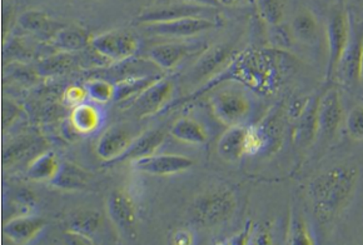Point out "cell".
Wrapping results in <instances>:
<instances>
[{"label":"cell","mask_w":363,"mask_h":245,"mask_svg":"<svg viewBox=\"0 0 363 245\" xmlns=\"http://www.w3.org/2000/svg\"><path fill=\"white\" fill-rule=\"evenodd\" d=\"M184 3H191V4H197V6H207V8H218L219 3L217 0H181Z\"/></svg>","instance_id":"cell-37"},{"label":"cell","mask_w":363,"mask_h":245,"mask_svg":"<svg viewBox=\"0 0 363 245\" xmlns=\"http://www.w3.org/2000/svg\"><path fill=\"white\" fill-rule=\"evenodd\" d=\"M171 135L188 144L202 145L208 140V134L201 122L192 118H181L172 125Z\"/></svg>","instance_id":"cell-21"},{"label":"cell","mask_w":363,"mask_h":245,"mask_svg":"<svg viewBox=\"0 0 363 245\" xmlns=\"http://www.w3.org/2000/svg\"><path fill=\"white\" fill-rule=\"evenodd\" d=\"M247 127L235 125L230 127L220 135L217 143V154L225 161H238L246 155Z\"/></svg>","instance_id":"cell-17"},{"label":"cell","mask_w":363,"mask_h":245,"mask_svg":"<svg viewBox=\"0 0 363 245\" xmlns=\"http://www.w3.org/2000/svg\"><path fill=\"white\" fill-rule=\"evenodd\" d=\"M16 114H18V109L14 107V104L6 101L3 103V127L4 129L9 127V124L14 120Z\"/></svg>","instance_id":"cell-35"},{"label":"cell","mask_w":363,"mask_h":245,"mask_svg":"<svg viewBox=\"0 0 363 245\" xmlns=\"http://www.w3.org/2000/svg\"><path fill=\"white\" fill-rule=\"evenodd\" d=\"M258 16L268 25L277 27L284 21L286 0H256Z\"/></svg>","instance_id":"cell-27"},{"label":"cell","mask_w":363,"mask_h":245,"mask_svg":"<svg viewBox=\"0 0 363 245\" xmlns=\"http://www.w3.org/2000/svg\"><path fill=\"white\" fill-rule=\"evenodd\" d=\"M235 210V194L227 188H214L196 198L192 217L196 223L211 228L230 220Z\"/></svg>","instance_id":"cell-3"},{"label":"cell","mask_w":363,"mask_h":245,"mask_svg":"<svg viewBox=\"0 0 363 245\" xmlns=\"http://www.w3.org/2000/svg\"><path fill=\"white\" fill-rule=\"evenodd\" d=\"M91 47L102 58L124 62L138 52L139 42L133 33L116 29L91 38Z\"/></svg>","instance_id":"cell-5"},{"label":"cell","mask_w":363,"mask_h":245,"mask_svg":"<svg viewBox=\"0 0 363 245\" xmlns=\"http://www.w3.org/2000/svg\"><path fill=\"white\" fill-rule=\"evenodd\" d=\"M315 115L320 130L328 135L336 133L343 119L341 96L336 89H330L320 98L315 108Z\"/></svg>","instance_id":"cell-12"},{"label":"cell","mask_w":363,"mask_h":245,"mask_svg":"<svg viewBox=\"0 0 363 245\" xmlns=\"http://www.w3.org/2000/svg\"><path fill=\"white\" fill-rule=\"evenodd\" d=\"M137 135L123 127H112L108 129L98 139L96 144V154L111 164H116L117 160L128 150Z\"/></svg>","instance_id":"cell-11"},{"label":"cell","mask_w":363,"mask_h":245,"mask_svg":"<svg viewBox=\"0 0 363 245\" xmlns=\"http://www.w3.org/2000/svg\"><path fill=\"white\" fill-rule=\"evenodd\" d=\"M350 42V23L343 11L332 16L327 25L328 43V73L331 74L341 64Z\"/></svg>","instance_id":"cell-10"},{"label":"cell","mask_w":363,"mask_h":245,"mask_svg":"<svg viewBox=\"0 0 363 245\" xmlns=\"http://www.w3.org/2000/svg\"><path fill=\"white\" fill-rule=\"evenodd\" d=\"M147 32L160 37L173 39H187L196 37L217 27V23L211 16H186L164 22L142 24Z\"/></svg>","instance_id":"cell-6"},{"label":"cell","mask_w":363,"mask_h":245,"mask_svg":"<svg viewBox=\"0 0 363 245\" xmlns=\"http://www.w3.org/2000/svg\"><path fill=\"white\" fill-rule=\"evenodd\" d=\"M60 161L57 154L52 150H45L43 153L34 156L27 168V176L34 181H50L58 171Z\"/></svg>","instance_id":"cell-23"},{"label":"cell","mask_w":363,"mask_h":245,"mask_svg":"<svg viewBox=\"0 0 363 245\" xmlns=\"http://www.w3.org/2000/svg\"><path fill=\"white\" fill-rule=\"evenodd\" d=\"M101 214L96 210H79L75 212L68 220L67 234L70 238H77L83 243H93V238L101 225Z\"/></svg>","instance_id":"cell-18"},{"label":"cell","mask_w":363,"mask_h":245,"mask_svg":"<svg viewBox=\"0 0 363 245\" xmlns=\"http://www.w3.org/2000/svg\"><path fill=\"white\" fill-rule=\"evenodd\" d=\"M19 25L28 32L43 33L49 30L50 27V18L47 13L39 11H28L23 13L18 19Z\"/></svg>","instance_id":"cell-29"},{"label":"cell","mask_w":363,"mask_h":245,"mask_svg":"<svg viewBox=\"0 0 363 245\" xmlns=\"http://www.w3.org/2000/svg\"><path fill=\"white\" fill-rule=\"evenodd\" d=\"M292 32L294 37L301 42L312 43L317 38V32H318V24L315 16L308 11H299L298 14L294 16L292 22Z\"/></svg>","instance_id":"cell-26"},{"label":"cell","mask_w":363,"mask_h":245,"mask_svg":"<svg viewBox=\"0 0 363 245\" xmlns=\"http://www.w3.org/2000/svg\"><path fill=\"white\" fill-rule=\"evenodd\" d=\"M160 76L155 75H143V76H133V78H125V79L119 81L117 84H114V99L118 104H121L122 107H128L129 104L140 96L143 91L152 86L155 80Z\"/></svg>","instance_id":"cell-20"},{"label":"cell","mask_w":363,"mask_h":245,"mask_svg":"<svg viewBox=\"0 0 363 245\" xmlns=\"http://www.w3.org/2000/svg\"><path fill=\"white\" fill-rule=\"evenodd\" d=\"M172 243L177 245H189L194 243V235L188 229H178L172 235Z\"/></svg>","instance_id":"cell-34"},{"label":"cell","mask_w":363,"mask_h":245,"mask_svg":"<svg viewBox=\"0 0 363 245\" xmlns=\"http://www.w3.org/2000/svg\"><path fill=\"white\" fill-rule=\"evenodd\" d=\"M107 212L109 218L122 234L134 238L138 215L133 199L128 193L117 189L111 193L107 200Z\"/></svg>","instance_id":"cell-7"},{"label":"cell","mask_w":363,"mask_h":245,"mask_svg":"<svg viewBox=\"0 0 363 245\" xmlns=\"http://www.w3.org/2000/svg\"><path fill=\"white\" fill-rule=\"evenodd\" d=\"M91 181V174L82 166L70 161H63L59 166L57 174L49 184L59 190L65 192H78L88 187Z\"/></svg>","instance_id":"cell-16"},{"label":"cell","mask_w":363,"mask_h":245,"mask_svg":"<svg viewBox=\"0 0 363 245\" xmlns=\"http://www.w3.org/2000/svg\"><path fill=\"white\" fill-rule=\"evenodd\" d=\"M52 39L54 47L65 53H72L86 48V45H91V39L79 28H62L54 33Z\"/></svg>","instance_id":"cell-25"},{"label":"cell","mask_w":363,"mask_h":245,"mask_svg":"<svg viewBox=\"0 0 363 245\" xmlns=\"http://www.w3.org/2000/svg\"><path fill=\"white\" fill-rule=\"evenodd\" d=\"M33 145H34V140L32 138L18 139L9 147H6L3 152V164L6 166L19 161L23 156H26L27 153H29Z\"/></svg>","instance_id":"cell-31"},{"label":"cell","mask_w":363,"mask_h":245,"mask_svg":"<svg viewBox=\"0 0 363 245\" xmlns=\"http://www.w3.org/2000/svg\"><path fill=\"white\" fill-rule=\"evenodd\" d=\"M86 94L88 98L96 103H102L106 104L108 101H112L114 99V84L111 81L104 79H91L86 81Z\"/></svg>","instance_id":"cell-28"},{"label":"cell","mask_w":363,"mask_h":245,"mask_svg":"<svg viewBox=\"0 0 363 245\" xmlns=\"http://www.w3.org/2000/svg\"><path fill=\"white\" fill-rule=\"evenodd\" d=\"M358 181V169L336 166L327 169L311 183L310 195L317 213L328 217L341 210L352 197Z\"/></svg>","instance_id":"cell-2"},{"label":"cell","mask_w":363,"mask_h":245,"mask_svg":"<svg viewBox=\"0 0 363 245\" xmlns=\"http://www.w3.org/2000/svg\"><path fill=\"white\" fill-rule=\"evenodd\" d=\"M252 237L255 239L253 240L255 244H272V235L269 233V230L266 229V228L257 230L256 234H252Z\"/></svg>","instance_id":"cell-36"},{"label":"cell","mask_w":363,"mask_h":245,"mask_svg":"<svg viewBox=\"0 0 363 245\" xmlns=\"http://www.w3.org/2000/svg\"><path fill=\"white\" fill-rule=\"evenodd\" d=\"M346 129L353 140L363 142V106L352 108L346 118Z\"/></svg>","instance_id":"cell-32"},{"label":"cell","mask_w":363,"mask_h":245,"mask_svg":"<svg viewBox=\"0 0 363 245\" xmlns=\"http://www.w3.org/2000/svg\"><path fill=\"white\" fill-rule=\"evenodd\" d=\"M65 101L67 104H69L70 107H77L82 103H84L86 98H88L86 88L84 86H69L65 93Z\"/></svg>","instance_id":"cell-33"},{"label":"cell","mask_w":363,"mask_h":245,"mask_svg":"<svg viewBox=\"0 0 363 245\" xmlns=\"http://www.w3.org/2000/svg\"><path fill=\"white\" fill-rule=\"evenodd\" d=\"M173 89L174 86L171 80L160 76L140 96H137L127 108L130 109L134 115L139 119L155 115V113L163 109L167 101L171 99Z\"/></svg>","instance_id":"cell-9"},{"label":"cell","mask_w":363,"mask_h":245,"mask_svg":"<svg viewBox=\"0 0 363 245\" xmlns=\"http://www.w3.org/2000/svg\"><path fill=\"white\" fill-rule=\"evenodd\" d=\"M164 139H166V134L160 129L139 134L134 138L133 143L130 144L128 150L117 160V163L125 161V160L133 161L145 155L155 154V149L160 148V145L164 142Z\"/></svg>","instance_id":"cell-19"},{"label":"cell","mask_w":363,"mask_h":245,"mask_svg":"<svg viewBox=\"0 0 363 245\" xmlns=\"http://www.w3.org/2000/svg\"><path fill=\"white\" fill-rule=\"evenodd\" d=\"M358 78L361 80L363 84V43L361 47V52H359V57H358Z\"/></svg>","instance_id":"cell-39"},{"label":"cell","mask_w":363,"mask_h":245,"mask_svg":"<svg viewBox=\"0 0 363 245\" xmlns=\"http://www.w3.org/2000/svg\"><path fill=\"white\" fill-rule=\"evenodd\" d=\"M45 222L37 217H19L3 225V234L16 244H28L42 233Z\"/></svg>","instance_id":"cell-15"},{"label":"cell","mask_w":363,"mask_h":245,"mask_svg":"<svg viewBox=\"0 0 363 245\" xmlns=\"http://www.w3.org/2000/svg\"><path fill=\"white\" fill-rule=\"evenodd\" d=\"M196 45L188 42H169L158 44L150 49L148 58L160 69L172 70L192 53Z\"/></svg>","instance_id":"cell-13"},{"label":"cell","mask_w":363,"mask_h":245,"mask_svg":"<svg viewBox=\"0 0 363 245\" xmlns=\"http://www.w3.org/2000/svg\"><path fill=\"white\" fill-rule=\"evenodd\" d=\"M209 107L214 118L228 128L245 125L252 110L246 94L235 89L216 91L209 98Z\"/></svg>","instance_id":"cell-4"},{"label":"cell","mask_w":363,"mask_h":245,"mask_svg":"<svg viewBox=\"0 0 363 245\" xmlns=\"http://www.w3.org/2000/svg\"><path fill=\"white\" fill-rule=\"evenodd\" d=\"M230 59V48H227L225 45H214L198 59L193 72L197 75L198 79H202L207 75L214 74V72L217 70H223L222 67H225Z\"/></svg>","instance_id":"cell-24"},{"label":"cell","mask_w":363,"mask_h":245,"mask_svg":"<svg viewBox=\"0 0 363 245\" xmlns=\"http://www.w3.org/2000/svg\"><path fill=\"white\" fill-rule=\"evenodd\" d=\"M211 9H216V8H207V6L181 1L178 4L162 6V8H155L153 11H145V14L139 16L138 21L140 24H145V23L164 22V21H172L178 18H186V16H209L208 13Z\"/></svg>","instance_id":"cell-14"},{"label":"cell","mask_w":363,"mask_h":245,"mask_svg":"<svg viewBox=\"0 0 363 245\" xmlns=\"http://www.w3.org/2000/svg\"><path fill=\"white\" fill-rule=\"evenodd\" d=\"M220 6H235L246 3L247 0H217Z\"/></svg>","instance_id":"cell-38"},{"label":"cell","mask_w":363,"mask_h":245,"mask_svg":"<svg viewBox=\"0 0 363 245\" xmlns=\"http://www.w3.org/2000/svg\"><path fill=\"white\" fill-rule=\"evenodd\" d=\"M271 55L259 50H246L232 60L223 72L211 78L204 91L217 86L222 80L235 79L251 89L267 94L276 91L278 86V70Z\"/></svg>","instance_id":"cell-1"},{"label":"cell","mask_w":363,"mask_h":245,"mask_svg":"<svg viewBox=\"0 0 363 245\" xmlns=\"http://www.w3.org/2000/svg\"><path fill=\"white\" fill-rule=\"evenodd\" d=\"M194 160L186 155L150 154L132 161L135 171L155 176L179 174L192 168Z\"/></svg>","instance_id":"cell-8"},{"label":"cell","mask_w":363,"mask_h":245,"mask_svg":"<svg viewBox=\"0 0 363 245\" xmlns=\"http://www.w3.org/2000/svg\"><path fill=\"white\" fill-rule=\"evenodd\" d=\"M70 124L75 132L80 134H91L102 124V114L98 108L82 103L79 106L73 108L70 114Z\"/></svg>","instance_id":"cell-22"},{"label":"cell","mask_w":363,"mask_h":245,"mask_svg":"<svg viewBox=\"0 0 363 245\" xmlns=\"http://www.w3.org/2000/svg\"><path fill=\"white\" fill-rule=\"evenodd\" d=\"M287 243L291 245H312L315 240L311 235L310 229L305 220L301 217H294L289 223Z\"/></svg>","instance_id":"cell-30"}]
</instances>
